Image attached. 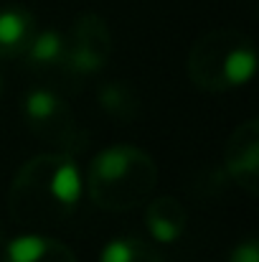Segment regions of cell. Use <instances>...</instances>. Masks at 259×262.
I'll return each mask as SVG.
<instances>
[{"instance_id":"cell-2","label":"cell","mask_w":259,"mask_h":262,"mask_svg":"<svg viewBox=\"0 0 259 262\" xmlns=\"http://www.w3.org/2000/svg\"><path fill=\"white\" fill-rule=\"evenodd\" d=\"M158 183V166L150 153L135 145L102 150L86 173V196L102 211H130L148 201Z\"/></svg>"},{"instance_id":"cell-12","label":"cell","mask_w":259,"mask_h":262,"mask_svg":"<svg viewBox=\"0 0 259 262\" xmlns=\"http://www.w3.org/2000/svg\"><path fill=\"white\" fill-rule=\"evenodd\" d=\"M99 262H166V257L155 245L140 237H120L102 250Z\"/></svg>"},{"instance_id":"cell-13","label":"cell","mask_w":259,"mask_h":262,"mask_svg":"<svg viewBox=\"0 0 259 262\" xmlns=\"http://www.w3.org/2000/svg\"><path fill=\"white\" fill-rule=\"evenodd\" d=\"M229 262H259V247L254 239H244L239 242L231 255H229Z\"/></svg>"},{"instance_id":"cell-5","label":"cell","mask_w":259,"mask_h":262,"mask_svg":"<svg viewBox=\"0 0 259 262\" xmlns=\"http://www.w3.org/2000/svg\"><path fill=\"white\" fill-rule=\"evenodd\" d=\"M69 67L74 77H89L107 67L112 56V33L99 13H82L66 36Z\"/></svg>"},{"instance_id":"cell-10","label":"cell","mask_w":259,"mask_h":262,"mask_svg":"<svg viewBox=\"0 0 259 262\" xmlns=\"http://www.w3.org/2000/svg\"><path fill=\"white\" fill-rule=\"evenodd\" d=\"M145 224L155 242L171 245L175 239H180L185 232V224H188L185 206L173 196H158L155 201H150L145 211Z\"/></svg>"},{"instance_id":"cell-11","label":"cell","mask_w":259,"mask_h":262,"mask_svg":"<svg viewBox=\"0 0 259 262\" xmlns=\"http://www.w3.org/2000/svg\"><path fill=\"white\" fill-rule=\"evenodd\" d=\"M99 104L102 110L117 120V122H132L140 115V97L125 82H109L99 89Z\"/></svg>"},{"instance_id":"cell-14","label":"cell","mask_w":259,"mask_h":262,"mask_svg":"<svg viewBox=\"0 0 259 262\" xmlns=\"http://www.w3.org/2000/svg\"><path fill=\"white\" fill-rule=\"evenodd\" d=\"M5 242V229H3V224H0V245Z\"/></svg>"},{"instance_id":"cell-6","label":"cell","mask_w":259,"mask_h":262,"mask_svg":"<svg viewBox=\"0 0 259 262\" xmlns=\"http://www.w3.org/2000/svg\"><path fill=\"white\" fill-rule=\"evenodd\" d=\"M224 166L231 181L249 196L259 191V122L252 117L242 122L226 140Z\"/></svg>"},{"instance_id":"cell-7","label":"cell","mask_w":259,"mask_h":262,"mask_svg":"<svg viewBox=\"0 0 259 262\" xmlns=\"http://www.w3.org/2000/svg\"><path fill=\"white\" fill-rule=\"evenodd\" d=\"M38 33V23L28 8H0V59H18L28 51Z\"/></svg>"},{"instance_id":"cell-15","label":"cell","mask_w":259,"mask_h":262,"mask_svg":"<svg viewBox=\"0 0 259 262\" xmlns=\"http://www.w3.org/2000/svg\"><path fill=\"white\" fill-rule=\"evenodd\" d=\"M0 97H3V77H0Z\"/></svg>"},{"instance_id":"cell-3","label":"cell","mask_w":259,"mask_h":262,"mask_svg":"<svg viewBox=\"0 0 259 262\" xmlns=\"http://www.w3.org/2000/svg\"><path fill=\"white\" fill-rule=\"evenodd\" d=\"M185 69L191 82L208 94L242 87L257 72L254 41L237 28H214L191 46Z\"/></svg>"},{"instance_id":"cell-4","label":"cell","mask_w":259,"mask_h":262,"mask_svg":"<svg viewBox=\"0 0 259 262\" xmlns=\"http://www.w3.org/2000/svg\"><path fill=\"white\" fill-rule=\"evenodd\" d=\"M23 120L28 130L59 153L79 156L86 148V133L72 107L51 89H31L23 97Z\"/></svg>"},{"instance_id":"cell-9","label":"cell","mask_w":259,"mask_h":262,"mask_svg":"<svg viewBox=\"0 0 259 262\" xmlns=\"http://www.w3.org/2000/svg\"><path fill=\"white\" fill-rule=\"evenodd\" d=\"M3 262H77V257L64 242L54 237L20 234L5 245Z\"/></svg>"},{"instance_id":"cell-1","label":"cell","mask_w":259,"mask_h":262,"mask_svg":"<svg viewBox=\"0 0 259 262\" xmlns=\"http://www.w3.org/2000/svg\"><path fill=\"white\" fill-rule=\"evenodd\" d=\"M82 173L69 153L31 158L10 183L8 209L23 227H54L66 222L82 201Z\"/></svg>"},{"instance_id":"cell-8","label":"cell","mask_w":259,"mask_h":262,"mask_svg":"<svg viewBox=\"0 0 259 262\" xmlns=\"http://www.w3.org/2000/svg\"><path fill=\"white\" fill-rule=\"evenodd\" d=\"M28 67H33L41 74H59V77H69L74 74L69 67V49H66V36L61 31H41L36 33V38L31 41L28 51L23 54Z\"/></svg>"}]
</instances>
